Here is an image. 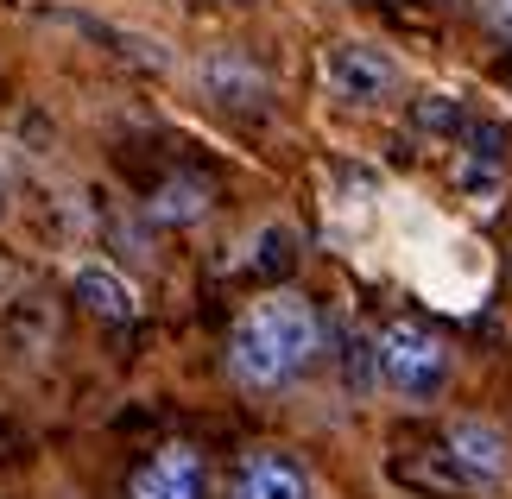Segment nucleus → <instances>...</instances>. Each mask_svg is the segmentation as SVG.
<instances>
[{
  "label": "nucleus",
  "mask_w": 512,
  "mask_h": 499,
  "mask_svg": "<svg viewBox=\"0 0 512 499\" xmlns=\"http://www.w3.org/2000/svg\"><path fill=\"white\" fill-rule=\"evenodd\" d=\"M209 184H203V177H165V184L159 190H152V222H171V228H184V222H203V215H209Z\"/></svg>",
  "instance_id": "9"
},
{
  "label": "nucleus",
  "mask_w": 512,
  "mask_h": 499,
  "mask_svg": "<svg viewBox=\"0 0 512 499\" xmlns=\"http://www.w3.org/2000/svg\"><path fill=\"white\" fill-rule=\"evenodd\" d=\"M418 127H430V133H462V108L449 102V95H424V102H418Z\"/></svg>",
  "instance_id": "12"
},
{
  "label": "nucleus",
  "mask_w": 512,
  "mask_h": 499,
  "mask_svg": "<svg viewBox=\"0 0 512 499\" xmlns=\"http://www.w3.org/2000/svg\"><path fill=\"white\" fill-rule=\"evenodd\" d=\"M291 266H298V234L291 228H260V241H253V272H266V278H285Z\"/></svg>",
  "instance_id": "11"
},
{
  "label": "nucleus",
  "mask_w": 512,
  "mask_h": 499,
  "mask_svg": "<svg viewBox=\"0 0 512 499\" xmlns=\"http://www.w3.org/2000/svg\"><path fill=\"white\" fill-rule=\"evenodd\" d=\"M373 367H380V379L392 392L430 398V392H443V379H449V348L424 323H386L380 342H373Z\"/></svg>",
  "instance_id": "2"
},
{
  "label": "nucleus",
  "mask_w": 512,
  "mask_h": 499,
  "mask_svg": "<svg viewBox=\"0 0 512 499\" xmlns=\"http://www.w3.org/2000/svg\"><path fill=\"white\" fill-rule=\"evenodd\" d=\"M392 474H399L405 487H418V493H437V499H462L468 487V474L449 462V455H430V462H418V455H399V462H392Z\"/></svg>",
  "instance_id": "10"
},
{
  "label": "nucleus",
  "mask_w": 512,
  "mask_h": 499,
  "mask_svg": "<svg viewBox=\"0 0 512 499\" xmlns=\"http://www.w3.org/2000/svg\"><path fill=\"white\" fill-rule=\"evenodd\" d=\"M234 499H310V481H304V468L291 462V455L260 449V455L241 462V474H234Z\"/></svg>",
  "instance_id": "7"
},
{
  "label": "nucleus",
  "mask_w": 512,
  "mask_h": 499,
  "mask_svg": "<svg viewBox=\"0 0 512 499\" xmlns=\"http://www.w3.org/2000/svg\"><path fill=\"white\" fill-rule=\"evenodd\" d=\"M481 13H487V26L512 32V0H481Z\"/></svg>",
  "instance_id": "13"
},
{
  "label": "nucleus",
  "mask_w": 512,
  "mask_h": 499,
  "mask_svg": "<svg viewBox=\"0 0 512 499\" xmlns=\"http://www.w3.org/2000/svg\"><path fill=\"white\" fill-rule=\"evenodd\" d=\"M196 83H203V95H209V102H222V108H266V70L253 64V57H241V51L203 57Z\"/></svg>",
  "instance_id": "6"
},
{
  "label": "nucleus",
  "mask_w": 512,
  "mask_h": 499,
  "mask_svg": "<svg viewBox=\"0 0 512 499\" xmlns=\"http://www.w3.org/2000/svg\"><path fill=\"white\" fill-rule=\"evenodd\" d=\"M443 449H449V462H456L475 487L506 481V468H512V443L500 436V424H487V417H456Z\"/></svg>",
  "instance_id": "4"
},
{
  "label": "nucleus",
  "mask_w": 512,
  "mask_h": 499,
  "mask_svg": "<svg viewBox=\"0 0 512 499\" xmlns=\"http://www.w3.org/2000/svg\"><path fill=\"white\" fill-rule=\"evenodd\" d=\"M323 83H329V95H342V102L373 108L399 89V64H392V51L367 45V38H342V45L323 51Z\"/></svg>",
  "instance_id": "3"
},
{
  "label": "nucleus",
  "mask_w": 512,
  "mask_h": 499,
  "mask_svg": "<svg viewBox=\"0 0 512 499\" xmlns=\"http://www.w3.org/2000/svg\"><path fill=\"white\" fill-rule=\"evenodd\" d=\"M323 348V316L298 291H272L247 304L228 329V373L241 386H285L298 379Z\"/></svg>",
  "instance_id": "1"
},
{
  "label": "nucleus",
  "mask_w": 512,
  "mask_h": 499,
  "mask_svg": "<svg viewBox=\"0 0 512 499\" xmlns=\"http://www.w3.org/2000/svg\"><path fill=\"white\" fill-rule=\"evenodd\" d=\"M127 499H203V455L171 443L127 481Z\"/></svg>",
  "instance_id": "5"
},
{
  "label": "nucleus",
  "mask_w": 512,
  "mask_h": 499,
  "mask_svg": "<svg viewBox=\"0 0 512 499\" xmlns=\"http://www.w3.org/2000/svg\"><path fill=\"white\" fill-rule=\"evenodd\" d=\"M70 291H76V304H83L89 316H102V323H133V310H140L133 285L114 266H76Z\"/></svg>",
  "instance_id": "8"
}]
</instances>
